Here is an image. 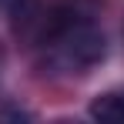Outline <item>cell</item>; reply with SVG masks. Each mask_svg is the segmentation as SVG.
<instances>
[{"instance_id":"cell-3","label":"cell","mask_w":124,"mask_h":124,"mask_svg":"<svg viewBox=\"0 0 124 124\" xmlns=\"http://www.w3.org/2000/svg\"><path fill=\"white\" fill-rule=\"evenodd\" d=\"M87 114H91L94 121L124 124V87H111V91L97 94V97L91 101V107H87Z\"/></svg>"},{"instance_id":"cell-2","label":"cell","mask_w":124,"mask_h":124,"mask_svg":"<svg viewBox=\"0 0 124 124\" xmlns=\"http://www.w3.org/2000/svg\"><path fill=\"white\" fill-rule=\"evenodd\" d=\"M44 14H47V3L44 0H14L10 3V23H14V34L20 40L34 44L40 34Z\"/></svg>"},{"instance_id":"cell-1","label":"cell","mask_w":124,"mask_h":124,"mask_svg":"<svg viewBox=\"0 0 124 124\" xmlns=\"http://www.w3.org/2000/svg\"><path fill=\"white\" fill-rule=\"evenodd\" d=\"M101 0H57L47 7L34 47L54 77H87L107 57V37L97 27Z\"/></svg>"}]
</instances>
